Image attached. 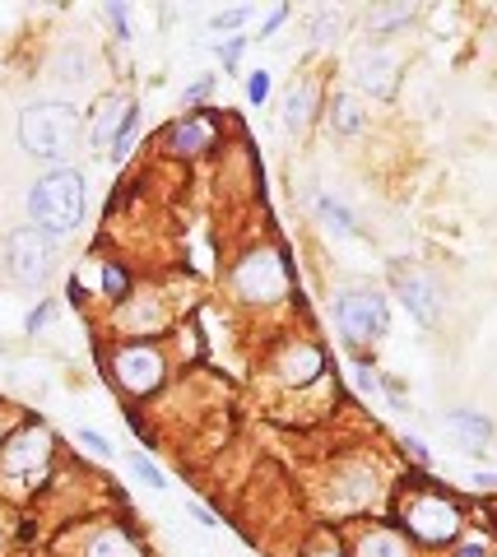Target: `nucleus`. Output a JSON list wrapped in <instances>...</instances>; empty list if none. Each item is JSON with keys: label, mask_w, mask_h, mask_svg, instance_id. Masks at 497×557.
Listing matches in <instances>:
<instances>
[{"label": "nucleus", "mask_w": 497, "mask_h": 557, "mask_svg": "<svg viewBox=\"0 0 497 557\" xmlns=\"http://www.w3.org/2000/svg\"><path fill=\"white\" fill-rule=\"evenodd\" d=\"M102 372L126 399H153L173 376V354L163 339H116L102 354Z\"/></svg>", "instance_id": "9d476101"}, {"label": "nucleus", "mask_w": 497, "mask_h": 557, "mask_svg": "<svg viewBox=\"0 0 497 557\" xmlns=\"http://www.w3.org/2000/svg\"><path fill=\"white\" fill-rule=\"evenodd\" d=\"M251 20H256V5H233V10L210 14V28L214 33H233V38H237V33H243Z\"/></svg>", "instance_id": "473e14b6"}, {"label": "nucleus", "mask_w": 497, "mask_h": 557, "mask_svg": "<svg viewBox=\"0 0 497 557\" xmlns=\"http://www.w3.org/2000/svg\"><path fill=\"white\" fill-rule=\"evenodd\" d=\"M307 205H312V214H316L331 233H339V237H363V223H358V214L335 196V190H325L321 182L307 186Z\"/></svg>", "instance_id": "5701e85b"}, {"label": "nucleus", "mask_w": 497, "mask_h": 557, "mask_svg": "<svg viewBox=\"0 0 497 557\" xmlns=\"http://www.w3.org/2000/svg\"><path fill=\"white\" fill-rule=\"evenodd\" d=\"M265 376L284 399H307L312 391H339L325 344L312 330H279L265 348Z\"/></svg>", "instance_id": "423d86ee"}, {"label": "nucleus", "mask_w": 497, "mask_h": 557, "mask_svg": "<svg viewBox=\"0 0 497 557\" xmlns=\"http://www.w3.org/2000/svg\"><path fill=\"white\" fill-rule=\"evenodd\" d=\"M396 474L400 465L376 446H339L325 469L316 474V493H312V520L321 525H353V520H372L386 516L390 493H396Z\"/></svg>", "instance_id": "f257e3e1"}, {"label": "nucleus", "mask_w": 497, "mask_h": 557, "mask_svg": "<svg viewBox=\"0 0 497 557\" xmlns=\"http://www.w3.org/2000/svg\"><path fill=\"white\" fill-rule=\"evenodd\" d=\"M331 325L345 358H376L390 335V293L372 278H345L331 288Z\"/></svg>", "instance_id": "39448f33"}, {"label": "nucleus", "mask_w": 497, "mask_h": 557, "mask_svg": "<svg viewBox=\"0 0 497 557\" xmlns=\"http://www.w3.org/2000/svg\"><path fill=\"white\" fill-rule=\"evenodd\" d=\"M57 460H61V442L42 418H20L5 437H0V487L10 493H42L57 479Z\"/></svg>", "instance_id": "0eeeda50"}, {"label": "nucleus", "mask_w": 497, "mask_h": 557, "mask_svg": "<svg viewBox=\"0 0 497 557\" xmlns=\"http://www.w3.org/2000/svg\"><path fill=\"white\" fill-rule=\"evenodd\" d=\"M321 126L331 131L335 139H345V145H353V139H363V135L372 131V108H368V102L358 98L353 89H331V94H325Z\"/></svg>", "instance_id": "6ab92c4d"}, {"label": "nucleus", "mask_w": 497, "mask_h": 557, "mask_svg": "<svg viewBox=\"0 0 497 557\" xmlns=\"http://www.w3.org/2000/svg\"><path fill=\"white\" fill-rule=\"evenodd\" d=\"M57 557H153L145 530L126 516H71L57 534Z\"/></svg>", "instance_id": "1a4fd4ad"}, {"label": "nucleus", "mask_w": 497, "mask_h": 557, "mask_svg": "<svg viewBox=\"0 0 497 557\" xmlns=\"http://www.w3.org/2000/svg\"><path fill=\"white\" fill-rule=\"evenodd\" d=\"M24 209H28L33 228L65 242L84 228V214H89V182H84V172L75 163L38 172V182H33L28 196H24Z\"/></svg>", "instance_id": "6e6552de"}, {"label": "nucleus", "mask_w": 497, "mask_h": 557, "mask_svg": "<svg viewBox=\"0 0 497 557\" xmlns=\"http://www.w3.org/2000/svg\"><path fill=\"white\" fill-rule=\"evenodd\" d=\"M386 293L423 330H437L442 317H447V284H442L437 270H427L423 260H405V256L390 260V265H386Z\"/></svg>", "instance_id": "f8f14e48"}, {"label": "nucleus", "mask_w": 497, "mask_h": 557, "mask_svg": "<svg viewBox=\"0 0 497 557\" xmlns=\"http://www.w3.org/2000/svg\"><path fill=\"white\" fill-rule=\"evenodd\" d=\"M493 553H497V534L484 525V520H474V525L460 534L442 557H493Z\"/></svg>", "instance_id": "bb28decb"}, {"label": "nucleus", "mask_w": 497, "mask_h": 557, "mask_svg": "<svg viewBox=\"0 0 497 557\" xmlns=\"http://www.w3.org/2000/svg\"><path fill=\"white\" fill-rule=\"evenodd\" d=\"M325 79L316 75V70H298L294 79H288V89H284V102H279V121H284V131L288 139H302L312 135L321 126V112H325Z\"/></svg>", "instance_id": "2eb2a0df"}, {"label": "nucleus", "mask_w": 497, "mask_h": 557, "mask_svg": "<svg viewBox=\"0 0 497 557\" xmlns=\"http://www.w3.org/2000/svg\"><path fill=\"white\" fill-rule=\"evenodd\" d=\"M470 487H474V493L484 497V502H493V497H497V469H474Z\"/></svg>", "instance_id": "58836bf2"}, {"label": "nucleus", "mask_w": 497, "mask_h": 557, "mask_svg": "<svg viewBox=\"0 0 497 557\" xmlns=\"http://www.w3.org/2000/svg\"><path fill=\"white\" fill-rule=\"evenodd\" d=\"M349 10H339V5H316V10H307V20H302V42H307V57H321V51H331L345 42V33H349Z\"/></svg>", "instance_id": "4be33fe9"}, {"label": "nucleus", "mask_w": 497, "mask_h": 557, "mask_svg": "<svg viewBox=\"0 0 497 557\" xmlns=\"http://www.w3.org/2000/svg\"><path fill=\"white\" fill-rule=\"evenodd\" d=\"M247 47H251V38H247V33H237V38H219V42H214L219 70H224V75H237V70H243Z\"/></svg>", "instance_id": "7c9ffc66"}, {"label": "nucleus", "mask_w": 497, "mask_h": 557, "mask_svg": "<svg viewBox=\"0 0 497 557\" xmlns=\"http://www.w3.org/2000/svg\"><path fill=\"white\" fill-rule=\"evenodd\" d=\"M102 24L112 28V38H116V42H135L131 5H126V0H108V5H102Z\"/></svg>", "instance_id": "2f4dec72"}, {"label": "nucleus", "mask_w": 497, "mask_h": 557, "mask_svg": "<svg viewBox=\"0 0 497 557\" xmlns=\"http://www.w3.org/2000/svg\"><path fill=\"white\" fill-rule=\"evenodd\" d=\"M57 317H61V298H38V302H33V311L24 317V335H42V330Z\"/></svg>", "instance_id": "f704fd0d"}, {"label": "nucleus", "mask_w": 497, "mask_h": 557, "mask_svg": "<svg viewBox=\"0 0 497 557\" xmlns=\"http://www.w3.org/2000/svg\"><path fill=\"white\" fill-rule=\"evenodd\" d=\"M75 442H79L84 456H94V460H102V465L116 460V446H112L108 437H102L98 428H75Z\"/></svg>", "instance_id": "72a5a7b5"}, {"label": "nucleus", "mask_w": 497, "mask_h": 557, "mask_svg": "<svg viewBox=\"0 0 497 557\" xmlns=\"http://www.w3.org/2000/svg\"><path fill=\"white\" fill-rule=\"evenodd\" d=\"M405 65H409V51L400 42H382V38H358L349 42V89L363 98V102H396L400 84H405Z\"/></svg>", "instance_id": "9b49d317"}, {"label": "nucleus", "mask_w": 497, "mask_h": 557, "mask_svg": "<svg viewBox=\"0 0 497 557\" xmlns=\"http://www.w3.org/2000/svg\"><path fill=\"white\" fill-rule=\"evenodd\" d=\"M396 456H400V469H433V446H427L419 432H400Z\"/></svg>", "instance_id": "cd10ccee"}, {"label": "nucleus", "mask_w": 497, "mask_h": 557, "mask_svg": "<svg viewBox=\"0 0 497 557\" xmlns=\"http://www.w3.org/2000/svg\"><path fill=\"white\" fill-rule=\"evenodd\" d=\"M228 293L237 307L247 311H274L284 307H298V270H294V256L279 237H256L247 247H237L233 265H228Z\"/></svg>", "instance_id": "7ed1b4c3"}, {"label": "nucleus", "mask_w": 497, "mask_h": 557, "mask_svg": "<svg viewBox=\"0 0 497 557\" xmlns=\"http://www.w3.org/2000/svg\"><path fill=\"white\" fill-rule=\"evenodd\" d=\"M288 557H349L345 530H339V525H321V520H307V530L298 534V548Z\"/></svg>", "instance_id": "393cba45"}, {"label": "nucleus", "mask_w": 497, "mask_h": 557, "mask_svg": "<svg viewBox=\"0 0 497 557\" xmlns=\"http://www.w3.org/2000/svg\"><path fill=\"white\" fill-rule=\"evenodd\" d=\"M224 145V116L219 108H200V112H182L159 131V153L177 163H196Z\"/></svg>", "instance_id": "4468645a"}, {"label": "nucleus", "mask_w": 497, "mask_h": 557, "mask_svg": "<svg viewBox=\"0 0 497 557\" xmlns=\"http://www.w3.org/2000/svg\"><path fill=\"white\" fill-rule=\"evenodd\" d=\"M442 428L451 432L465 456H484V450L493 446V437H497V423L474 405H451L447 413H442Z\"/></svg>", "instance_id": "aec40b11"}, {"label": "nucleus", "mask_w": 497, "mask_h": 557, "mask_svg": "<svg viewBox=\"0 0 497 557\" xmlns=\"http://www.w3.org/2000/svg\"><path fill=\"white\" fill-rule=\"evenodd\" d=\"M386 516L396 520V525L405 530V539L423 557H442L460 534L474 525L470 502L460 497L456 487L442 483L433 469H400Z\"/></svg>", "instance_id": "f03ea898"}, {"label": "nucleus", "mask_w": 497, "mask_h": 557, "mask_svg": "<svg viewBox=\"0 0 497 557\" xmlns=\"http://www.w3.org/2000/svg\"><path fill=\"white\" fill-rule=\"evenodd\" d=\"M345 548H349V557H423L390 516H372V520L345 525Z\"/></svg>", "instance_id": "dca6fc26"}, {"label": "nucleus", "mask_w": 497, "mask_h": 557, "mask_svg": "<svg viewBox=\"0 0 497 557\" xmlns=\"http://www.w3.org/2000/svg\"><path fill=\"white\" fill-rule=\"evenodd\" d=\"M186 511H191V520H196V525H204V530H219V525H224V520H219L210 507H204V502H186Z\"/></svg>", "instance_id": "ea45409f"}, {"label": "nucleus", "mask_w": 497, "mask_h": 557, "mask_svg": "<svg viewBox=\"0 0 497 557\" xmlns=\"http://www.w3.org/2000/svg\"><path fill=\"white\" fill-rule=\"evenodd\" d=\"M112 321L122 339H163L167 335V307L153 293H131L122 307H112Z\"/></svg>", "instance_id": "a211bd4d"}, {"label": "nucleus", "mask_w": 497, "mask_h": 557, "mask_svg": "<svg viewBox=\"0 0 497 557\" xmlns=\"http://www.w3.org/2000/svg\"><path fill=\"white\" fill-rule=\"evenodd\" d=\"M131 293H135V274H131L126 260H116V256L98 260V298L108 307H122Z\"/></svg>", "instance_id": "a878e982"}, {"label": "nucleus", "mask_w": 497, "mask_h": 557, "mask_svg": "<svg viewBox=\"0 0 497 557\" xmlns=\"http://www.w3.org/2000/svg\"><path fill=\"white\" fill-rule=\"evenodd\" d=\"M14 139H20L24 159H33L42 172L71 168L84 145V112L71 98H33L14 116Z\"/></svg>", "instance_id": "20e7f679"}, {"label": "nucleus", "mask_w": 497, "mask_h": 557, "mask_svg": "<svg viewBox=\"0 0 497 557\" xmlns=\"http://www.w3.org/2000/svg\"><path fill=\"white\" fill-rule=\"evenodd\" d=\"M135 135H140V116H135V121H131V126H126L122 135H116V139H112L108 159H112L116 168H122V163H131V153H135Z\"/></svg>", "instance_id": "e433bc0d"}, {"label": "nucleus", "mask_w": 497, "mask_h": 557, "mask_svg": "<svg viewBox=\"0 0 497 557\" xmlns=\"http://www.w3.org/2000/svg\"><path fill=\"white\" fill-rule=\"evenodd\" d=\"M214 89H219V75H214V70H204V75H196V79L182 89V112H200V108H210Z\"/></svg>", "instance_id": "c756f323"}, {"label": "nucleus", "mask_w": 497, "mask_h": 557, "mask_svg": "<svg viewBox=\"0 0 497 557\" xmlns=\"http://www.w3.org/2000/svg\"><path fill=\"white\" fill-rule=\"evenodd\" d=\"M57 260H61V242L47 237L42 228L33 223H20V228L5 233V247H0V270L10 274V284H20L28 293H42L57 274Z\"/></svg>", "instance_id": "ddd939ff"}, {"label": "nucleus", "mask_w": 497, "mask_h": 557, "mask_svg": "<svg viewBox=\"0 0 497 557\" xmlns=\"http://www.w3.org/2000/svg\"><path fill=\"white\" fill-rule=\"evenodd\" d=\"M493 534H497V530H493ZM493 557H497V553H493Z\"/></svg>", "instance_id": "79ce46f5"}, {"label": "nucleus", "mask_w": 497, "mask_h": 557, "mask_svg": "<svg viewBox=\"0 0 497 557\" xmlns=\"http://www.w3.org/2000/svg\"><path fill=\"white\" fill-rule=\"evenodd\" d=\"M65 302H71V307H89V288H84L79 284V274H71V278H65Z\"/></svg>", "instance_id": "a19ab883"}, {"label": "nucleus", "mask_w": 497, "mask_h": 557, "mask_svg": "<svg viewBox=\"0 0 497 557\" xmlns=\"http://www.w3.org/2000/svg\"><path fill=\"white\" fill-rule=\"evenodd\" d=\"M94 51L84 47V42H65L57 57H51V65H47V79L51 84H65V89H75V84H84L94 75Z\"/></svg>", "instance_id": "b1692460"}, {"label": "nucleus", "mask_w": 497, "mask_h": 557, "mask_svg": "<svg viewBox=\"0 0 497 557\" xmlns=\"http://www.w3.org/2000/svg\"><path fill=\"white\" fill-rule=\"evenodd\" d=\"M126 469H131V474L140 479L145 487H153V493H163V487H167V474L159 469V460H153L149 450H126Z\"/></svg>", "instance_id": "c85d7f7f"}, {"label": "nucleus", "mask_w": 497, "mask_h": 557, "mask_svg": "<svg viewBox=\"0 0 497 557\" xmlns=\"http://www.w3.org/2000/svg\"><path fill=\"white\" fill-rule=\"evenodd\" d=\"M419 20H423V5H419V0H376V5L363 10L368 38H382V42H400Z\"/></svg>", "instance_id": "412c9836"}, {"label": "nucleus", "mask_w": 497, "mask_h": 557, "mask_svg": "<svg viewBox=\"0 0 497 557\" xmlns=\"http://www.w3.org/2000/svg\"><path fill=\"white\" fill-rule=\"evenodd\" d=\"M135 116H140V102H135V94H126V89L102 94L94 108L84 112V145H89V149H112V139L122 135Z\"/></svg>", "instance_id": "f3484780"}, {"label": "nucleus", "mask_w": 497, "mask_h": 557, "mask_svg": "<svg viewBox=\"0 0 497 557\" xmlns=\"http://www.w3.org/2000/svg\"><path fill=\"white\" fill-rule=\"evenodd\" d=\"M270 89H274L270 70H247V102H251V108H265V102H270Z\"/></svg>", "instance_id": "4c0bfd02"}, {"label": "nucleus", "mask_w": 497, "mask_h": 557, "mask_svg": "<svg viewBox=\"0 0 497 557\" xmlns=\"http://www.w3.org/2000/svg\"><path fill=\"white\" fill-rule=\"evenodd\" d=\"M288 20H294V5H274L270 14H265V20L261 24H256V33H251V42H270L274 38V33H279Z\"/></svg>", "instance_id": "c9c22d12"}]
</instances>
